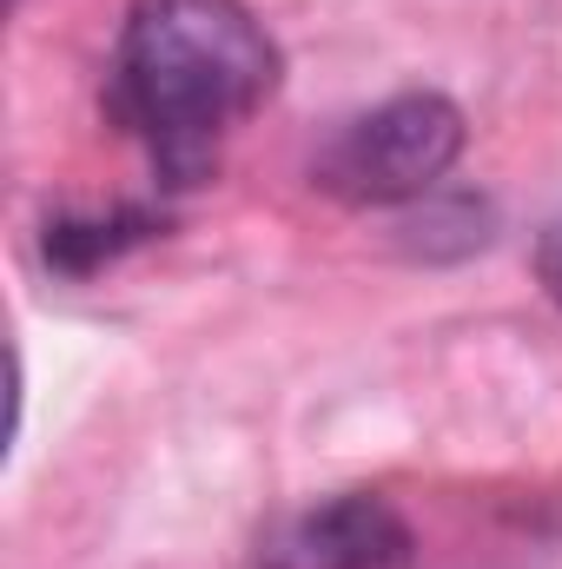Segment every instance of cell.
<instances>
[{"label":"cell","mask_w":562,"mask_h":569,"mask_svg":"<svg viewBox=\"0 0 562 569\" xmlns=\"http://www.w3.org/2000/svg\"><path fill=\"white\" fill-rule=\"evenodd\" d=\"M284 53L245 0H133L113 53V107L165 172L199 186L219 140L279 93Z\"/></svg>","instance_id":"1"},{"label":"cell","mask_w":562,"mask_h":569,"mask_svg":"<svg viewBox=\"0 0 562 569\" xmlns=\"http://www.w3.org/2000/svg\"><path fill=\"white\" fill-rule=\"evenodd\" d=\"M463 152V113L443 93H398L344 120L311 159V186L344 206H411Z\"/></svg>","instance_id":"2"},{"label":"cell","mask_w":562,"mask_h":569,"mask_svg":"<svg viewBox=\"0 0 562 569\" xmlns=\"http://www.w3.org/2000/svg\"><path fill=\"white\" fill-rule=\"evenodd\" d=\"M411 523L378 490H338L324 503H304L259 537L252 569H411Z\"/></svg>","instance_id":"3"},{"label":"cell","mask_w":562,"mask_h":569,"mask_svg":"<svg viewBox=\"0 0 562 569\" xmlns=\"http://www.w3.org/2000/svg\"><path fill=\"white\" fill-rule=\"evenodd\" d=\"M152 232H165V219H152L145 206H113V212H87V219H53L47 226V259L60 272H100L120 252L145 246Z\"/></svg>","instance_id":"4"},{"label":"cell","mask_w":562,"mask_h":569,"mask_svg":"<svg viewBox=\"0 0 562 569\" xmlns=\"http://www.w3.org/2000/svg\"><path fill=\"white\" fill-rule=\"evenodd\" d=\"M536 279H543V291L562 305V212L536 232Z\"/></svg>","instance_id":"5"},{"label":"cell","mask_w":562,"mask_h":569,"mask_svg":"<svg viewBox=\"0 0 562 569\" xmlns=\"http://www.w3.org/2000/svg\"><path fill=\"white\" fill-rule=\"evenodd\" d=\"M7 7H20V0H7Z\"/></svg>","instance_id":"6"}]
</instances>
